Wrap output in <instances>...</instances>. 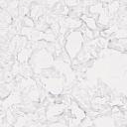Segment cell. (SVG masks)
I'll return each instance as SVG.
<instances>
[{
	"label": "cell",
	"mask_w": 127,
	"mask_h": 127,
	"mask_svg": "<svg viewBox=\"0 0 127 127\" xmlns=\"http://www.w3.org/2000/svg\"><path fill=\"white\" fill-rule=\"evenodd\" d=\"M41 7L39 6V5H36L35 7H33L32 8V10H31V17L32 18H34V19H37L40 15H41Z\"/></svg>",
	"instance_id": "8"
},
{
	"label": "cell",
	"mask_w": 127,
	"mask_h": 127,
	"mask_svg": "<svg viewBox=\"0 0 127 127\" xmlns=\"http://www.w3.org/2000/svg\"><path fill=\"white\" fill-rule=\"evenodd\" d=\"M81 20L84 22V25L89 28L90 30H95L97 29V23L95 21V19L91 16H87V15H82L81 16Z\"/></svg>",
	"instance_id": "6"
},
{
	"label": "cell",
	"mask_w": 127,
	"mask_h": 127,
	"mask_svg": "<svg viewBox=\"0 0 127 127\" xmlns=\"http://www.w3.org/2000/svg\"><path fill=\"white\" fill-rule=\"evenodd\" d=\"M116 37L117 38H126L127 37V30H118L116 31Z\"/></svg>",
	"instance_id": "11"
},
{
	"label": "cell",
	"mask_w": 127,
	"mask_h": 127,
	"mask_svg": "<svg viewBox=\"0 0 127 127\" xmlns=\"http://www.w3.org/2000/svg\"><path fill=\"white\" fill-rule=\"evenodd\" d=\"M64 2H65V4H66L67 6L72 7V6L77 5L78 2H79V0H64Z\"/></svg>",
	"instance_id": "12"
},
{
	"label": "cell",
	"mask_w": 127,
	"mask_h": 127,
	"mask_svg": "<svg viewBox=\"0 0 127 127\" xmlns=\"http://www.w3.org/2000/svg\"><path fill=\"white\" fill-rule=\"evenodd\" d=\"M82 20H78L75 18H66L64 20H63L64 25L65 28H71V29H76V28H80L81 26V22Z\"/></svg>",
	"instance_id": "5"
},
{
	"label": "cell",
	"mask_w": 127,
	"mask_h": 127,
	"mask_svg": "<svg viewBox=\"0 0 127 127\" xmlns=\"http://www.w3.org/2000/svg\"><path fill=\"white\" fill-rule=\"evenodd\" d=\"M103 10H104V7L101 2H97V3L89 6V12L92 15H99Z\"/></svg>",
	"instance_id": "7"
},
{
	"label": "cell",
	"mask_w": 127,
	"mask_h": 127,
	"mask_svg": "<svg viewBox=\"0 0 127 127\" xmlns=\"http://www.w3.org/2000/svg\"><path fill=\"white\" fill-rule=\"evenodd\" d=\"M106 100H107L106 97L97 96V97H95V98L93 99V103H94V104H97V105H103V104H105Z\"/></svg>",
	"instance_id": "10"
},
{
	"label": "cell",
	"mask_w": 127,
	"mask_h": 127,
	"mask_svg": "<svg viewBox=\"0 0 127 127\" xmlns=\"http://www.w3.org/2000/svg\"><path fill=\"white\" fill-rule=\"evenodd\" d=\"M32 54V51L28 48H22L21 51L18 53L17 55V62L20 63V64H24L28 61V59L30 58Z\"/></svg>",
	"instance_id": "4"
},
{
	"label": "cell",
	"mask_w": 127,
	"mask_h": 127,
	"mask_svg": "<svg viewBox=\"0 0 127 127\" xmlns=\"http://www.w3.org/2000/svg\"><path fill=\"white\" fill-rule=\"evenodd\" d=\"M66 107L65 104L64 103H57V104H52L48 107L47 109V116L48 117H55L63 113L64 108Z\"/></svg>",
	"instance_id": "2"
},
{
	"label": "cell",
	"mask_w": 127,
	"mask_h": 127,
	"mask_svg": "<svg viewBox=\"0 0 127 127\" xmlns=\"http://www.w3.org/2000/svg\"><path fill=\"white\" fill-rule=\"evenodd\" d=\"M82 43L83 37L80 31H73L69 33L65 42V51L71 59L75 58V56L80 52Z\"/></svg>",
	"instance_id": "1"
},
{
	"label": "cell",
	"mask_w": 127,
	"mask_h": 127,
	"mask_svg": "<svg viewBox=\"0 0 127 127\" xmlns=\"http://www.w3.org/2000/svg\"><path fill=\"white\" fill-rule=\"evenodd\" d=\"M70 112H71V115L75 118V119H78V120H80V121H82L85 117H86V114H85V112L83 111V109L81 108V107H79L78 105H77V103H75V102H72L71 104H70Z\"/></svg>",
	"instance_id": "3"
},
{
	"label": "cell",
	"mask_w": 127,
	"mask_h": 127,
	"mask_svg": "<svg viewBox=\"0 0 127 127\" xmlns=\"http://www.w3.org/2000/svg\"><path fill=\"white\" fill-rule=\"evenodd\" d=\"M23 24L25 27L32 28V27H34V20L32 17H25L23 19Z\"/></svg>",
	"instance_id": "9"
}]
</instances>
